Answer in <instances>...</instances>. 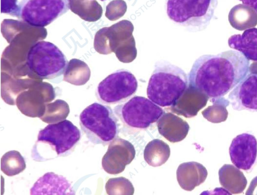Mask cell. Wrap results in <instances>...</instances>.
I'll return each instance as SVG.
<instances>
[{
  "label": "cell",
  "mask_w": 257,
  "mask_h": 195,
  "mask_svg": "<svg viewBox=\"0 0 257 195\" xmlns=\"http://www.w3.org/2000/svg\"><path fill=\"white\" fill-rule=\"evenodd\" d=\"M249 67V60L237 51L203 55L192 67L189 85L211 100L216 99L234 88L246 76Z\"/></svg>",
  "instance_id": "obj_1"
},
{
  "label": "cell",
  "mask_w": 257,
  "mask_h": 195,
  "mask_svg": "<svg viewBox=\"0 0 257 195\" xmlns=\"http://www.w3.org/2000/svg\"><path fill=\"white\" fill-rule=\"evenodd\" d=\"M80 138L79 129L68 120L50 124L39 131L32 157L35 161H43L65 156L74 148Z\"/></svg>",
  "instance_id": "obj_2"
},
{
  "label": "cell",
  "mask_w": 257,
  "mask_h": 195,
  "mask_svg": "<svg viewBox=\"0 0 257 195\" xmlns=\"http://www.w3.org/2000/svg\"><path fill=\"white\" fill-rule=\"evenodd\" d=\"M188 85V77L182 69L168 61H158L148 83L147 96L160 106H171Z\"/></svg>",
  "instance_id": "obj_3"
},
{
  "label": "cell",
  "mask_w": 257,
  "mask_h": 195,
  "mask_svg": "<svg viewBox=\"0 0 257 195\" xmlns=\"http://www.w3.org/2000/svg\"><path fill=\"white\" fill-rule=\"evenodd\" d=\"M134 29L133 24L126 20L101 28L95 35V50L101 54L114 52L121 62H132L137 55L135 40L133 36Z\"/></svg>",
  "instance_id": "obj_4"
},
{
  "label": "cell",
  "mask_w": 257,
  "mask_h": 195,
  "mask_svg": "<svg viewBox=\"0 0 257 195\" xmlns=\"http://www.w3.org/2000/svg\"><path fill=\"white\" fill-rule=\"evenodd\" d=\"M79 124L88 140L105 146L119 133L118 119L111 108L97 102L86 107L80 113Z\"/></svg>",
  "instance_id": "obj_5"
},
{
  "label": "cell",
  "mask_w": 257,
  "mask_h": 195,
  "mask_svg": "<svg viewBox=\"0 0 257 195\" xmlns=\"http://www.w3.org/2000/svg\"><path fill=\"white\" fill-rule=\"evenodd\" d=\"M217 0H166L168 18L191 32L205 30L212 19Z\"/></svg>",
  "instance_id": "obj_6"
},
{
  "label": "cell",
  "mask_w": 257,
  "mask_h": 195,
  "mask_svg": "<svg viewBox=\"0 0 257 195\" xmlns=\"http://www.w3.org/2000/svg\"><path fill=\"white\" fill-rule=\"evenodd\" d=\"M68 62L65 56L53 43L39 41L28 52L26 65L34 79H52L64 74Z\"/></svg>",
  "instance_id": "obj_7"
},
{
  "label": "cell",
  "mask_w": 257,
  "mask_h": 195,
  "mask_svg": "<svg viewBox=\"0 0 257 195\" xmlns=\"http://www.w3.org/2000/svg\"><path fill=\"white\" fill-rule=\"evenodd\" d=\"M115 114L127 127L144 129L157 122L163 110L149 99L135 96L126 102L115 106Z\"/></svg>",
  "instance_id": "obj_8"
},
{
  "label": "cell",
  "mask_w": 257,
  "mask_h": 195,
  "mask_svg": "<svg viewBox=\"0 0 257 195\" xmlns=\"http://www.w3.org/2000/svg\"><path fill=\"white\" fill-rule=\"evenodd\" d=\"M69 9V0H22L17 18L32 26L43 28Z\"/></svg>",
  "instance_id": "obj_9"
},
{
  "label": "cell",
  "mask_w": 257,
  "mask_h": 195,
  "mask_svg": "<svg viewBox=\"0 0 257 195\" xmlns=\"http://www.w3.org/2000/svg\"><path fill=\"white\" fill-rule=\"evenodd\" d=\"M137 89L135 76L127 70L120 69L99 83L96 96L102 103L115 104L124 102L136 92Z\"/></svg>",
  "instance_id": "obj_10"
},
{
  "label": "cell",
  "mask_w": 257,
  "mask_h": 195,
  "mask_svg": "<svg viewBox=\"0 0 257 195\" xmlns=\"http://www.w3.org/2000/svg\"><path fill=\"white\" fill-rule=\"evenodd\" d=\"M55 98L53 86L49 83L39 81L18 95L16 105L25 115L40 118L44 114L46 104Z\"/></svg>",
  "instance_id": "obj_11"
},
{
  "label": "cell",
  "mask_w": 257,
  "mask_h": 195,
  "mask_svg": "<svg viewBox=\"0 0 257 195\" xmlns=\"http://www.w3.org/2000/svg\"><path fill=\"white\" fill-rule=\"evenodd\" d=\"M135 155V147L130 142L116 137L109 143L107 150L102 158V167L107 173H120L133 161Z\"/></svg>",
  "instance_id": "obj_12"
},
{
  "label": "cell",
  "mask_w": 257,
  "mask_h": 195,
  "mask_svg": "<svg viewBox=\"0 0 257 195\" xmlns=\"http://www.w3.org/2000/svg\"><path fill=\"white\" fill-rule=\"evenodd\" d=\"M232 163L238 169L249 170L257 156V140L250 134L242 133L232 141L229 149Z\"/></svg>",
  "instance_id": "obj_13"
},
{
  "label": "cell",
  "mask_w": 257,
  "mask_h": 195,
  "mask_svg": "<svg viewBox=\"0 0 257 195\" xmlns=\"http://www.w3.org/2000/svg\"><path fill=\"white\" fill-rule=\"evenodd\" d=\"M228 99L236 110L257 111V74H247L230 93Z\"/></svg>",
  "instance_id": "obj_14"
},
{
  "label": "cell",
  "mask_w": 257,
  "mask_h": 195,
  "mask_svg": "<svg viewBox=\"0 0 257 195\" xmlns=\"http://www.w3.org/2000/svg\"><path fill=\"white\" fill-rule=\"evenodd\" d=\"M208 99L205 94L189 85L182 96L169 108L177 115L191 118L206 106Z\"/></svg>",
  "instance_id": "obj_15"
},
{
  "label": "cell",
  "mask_w": 257,
  "mask_h": 195,
  "mask_svg": "<svg viewBox=\"0 0 257 195\" xmlns=\"http://www.w3.org/2000/svg\"><path fill=\"white\" fill-rule=\"evenodd\" d=\"M31 194H75L71 183L62 175L48 172L40 177L30 189Z\"/></svg>",
  "instance_id": "obj_16"
},
{
  "label": "cell",
  "mask_w": 257,
  "mask_h": 195,
  "mask_svg": "<svg viewBox=\"0 0 257 195\" xmlns=\"http://www.w3.org/2000/svg\"><path fill=\"white\" fill-rule=\"evenodd\" d=\"M159 133L173 143L183 140L189 130L188 123L172 113L164 112L157 121Z\"/></svg>",
  "instance_id": "obj_17"
},
{
  "label": "cell",
  "mask_w": 257,
  "mask_h": 195,
  "mask_svg": "<svg viewBox=\"0 0 257 195\" xmlns=\"http://www.w3.org/2000/svg\"><path fill=\"white\" fill-rule=\"evenodd\" d=\"M176 175L181 187L184 190L191 191L205 181L207 171L202 164L198 162H186L178 166Z\"/></svg>",
  "instance_id": "obj_18"
},
{
  "label": "cell",
  "mask_w": 257,
  "mask_h": 195,
  "mask_svg": "<svg viewBox=\"0 0 257 195\" xmlns=\"http://www.w3.org/2000/svg\"><path fill=\"white\" fill-rule=\"evenodd\" d=\"M229 46L242 53L248 60L257 61V28L245 30L241 34L231 36Z\"/></svg>",
  "instance_id": "obj_19"
},
{
  "label": "cell",
  "mask_w": 257,
  "mask_h": 195,
  "mask_svg": "<svg viewBox=\"0 0 257 195\" xmlns=\"http://www.w3.org/2000/svg\"><path fill=\"white\" fill-rule=\"evenodd\" d=\"M228 21L234 29L243 31L257 25V11L246 4H238L233 7L228 14Z\"/></svg>",
  "instance_id": "obj_20"
},
{
  "label": "cell",
  "mask_w": 257,
  "mask_h": 195,
  "mask_svg": "<svg viewBox=\"0 0 257 195\" xmlns=\"http://www.w3.org/2000/svg\"><path fill=\"white\" fill-rule=\"evenodd\" d=\"M170 155V148L168 144L162 140L155 139L146 146L144 151L145 160L153 167L164 164Z\"/></svg>",
  "instance_id": "obj_21"
},
{
  "label": "cell",
  "mask_w": 257,
  "mask_h": 195,
  "mask_svg": "<svg viewBox=\"0 0 257 195\" xmlns=\"http://www.w3.org/2000/svg\"><path fill=\"white\" fill-rule=\"evenodd\" d=\"M69 4L70 10L86 21L95 22L102 16V8L96 0H69Z\"/></svg>",
  "instance_id": "obj_22"
},
{
  "label": "cell",
  "mask_w": 257,
  "mask_h": 195,
  "mask_svg": "<svg viewBox=\"0 0 257 195\" xmlns=\"http://www.w3.org/2000/svg\"><path fill=\"white\" fill-rule=\"evenodd\" d=\"M90 71L87 65L78 59H71L64 73L63 80L71 84L80 86L89 79Z\"/></svg>",
  "instance_id": "obj_23"
},
{
  "label": "cell",
  "mask_w": 257,
  "mask_h": 195,
  "mask_svg": "<svg viewBox=\"0 0 257 195\" xmlns=\"http://www.w3.org/2000/svg\"><path fill=\"white\" fill-rule=\"evenodd\" d=\"M26 167L24 158L17 150H10L1 158V169L7 176H13L23 171Z\"/></svg>",
  "instance_id": "obj_24"
},
{
  "label": "cell",
  "mask_w": 257,
  "mask_h": 195,
  "mask_svg": "<svg viewBox=\"0 0 257 195\" xmlns=\"http://www.w3.org/2000/svg\"><path fill=\"white\" fill-rule=\"evenodd\" d=\"M69 112L68 103L63 100L57 99L46 104L44 114L39 118L47 123H56L65 120Z\"/></svg>",
  "instance_id": "obj_25"
},
{
  "label": "cell",
  "mask_w": 257,
  "mask_h": 195,
  "mask_svg": "<svg viewBox=\"0 0 257 195\" xmlns=\"http://www.w3.org/2000/svg\"><path fill=\"white\" fill-rule=\"evenodd\" d=\"M105 188L108 194L132 195L135 191L132 182L122 176L109 178L106 183Z\"/></svg>",
  "instance_id": "obj_26"
},
{
  "label": "cell",
  "mask_w": 257,
  "mask_h": 195,
  "mask_svg": "<svg viewBox=\"0 0 257 195\" xmlns=\"http://www.w3.org/2000/svg\"><path fill=\"white\" fill-rule=\"evenodd\" d=\"M221 97L211 100L213 104L208 107L202 112V114L209 121L213 123L219 122L223 121L220 112L222 111L223 104L227 102L226 99Z\"/></svg>",
  "instance_id": "obj_27"
},
{
  "label": "cell",
  "mask_w": 257,
  "mask_h": 195,
  "mask_svg": "<svg viewBox=\"0 0 257 195\" xmlns=\"http://www.w3.org/2000/svg\"><path fill=\"white\" fill-rule=\"evenodd\" d=\"M127 6L123 0H113L106 8V17L110 20H117L125 13Z\"/></svg>",
  "instance_id": "obj_28"
},
{
  "label": "cell",
  "mask_w": 257,
  "mask_h": 195,
  "mask_svg": "<svg viewBox=\"0 0 257 195\" xmlns=\"http://www.w3.org/2000/svg\"><path fill=\"white\" fill-rule=\"evenodd\" d=\"M18 6V0H1V13L17 17Z\"/></svg>",
  "instance_id": "obj_29"
},
{
  "label": "cell",
  "mask_w": 257,
  "mask_h": 195,
  "mask_svg": "<svg viewBox=\"0 0 257 195\" xmlns=\"http://www.w3.org/2000/svg\"><path fill=\"white\" fill-rule=\"evenodd\" d=\"M249 71L251 73L257 74V61L253 62L249 65Z\"/></svg>",
  "instance_id": "obj_30"
}]
</instances>
